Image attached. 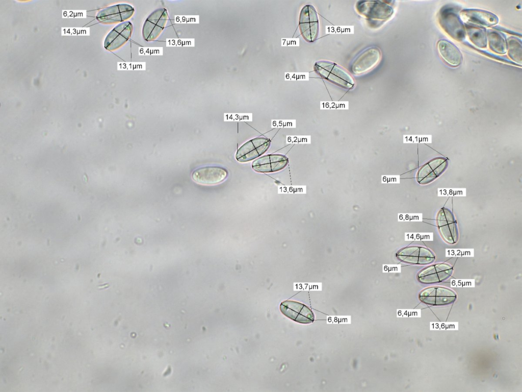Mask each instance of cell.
Listing matches in <instances>:
<instances>
[{"instance_id":"cell-8","label":"cell","mask_w":522,"mask_h":392,"mask_svg":"<svg viewBox=\"0 0 522 392\" xmlns=\"http://www.w3.org/2000/svg\"><path fill=\"white\" fill-rule=\"evenodd\" d=\"M271 140L259 137L251 139L242 145L236 154V159L240 162H246L264 154L269 148Z\"/></svg>"},{"instance_id":"cell-7","label":"cell","mask_w":522,"mask_h":392,"mask_svg":"<svg viewBox=\"0 0 522 392\" xmlns=\"http://www.w3.org/2000/svg\"><path fill=\"white\" fill-rule=\"evenodd\" d=\"M168 17L165 8H159L153 11L145 21L142 28V36L147 41L155 40L164 29Z\"/></svg>"},{"instance_id":"cell-20","label":"cell","mask_w":522,"mask_h":392,"mask_svg":"<svg viewBox=\"0 0 522 392\" xmlns=\"http://www.w3.org/2000/svg\"><path fill=\"white\" fill-rule=\"evenodd\" d=\"M464 26L468 38L473 44L479 48L486 47L487 37L484 28L474 24L473 26L470 23L466 24Z\"/></svg>"},{"instance_id":"cell-22","label":"cell","mask_w":522,"mask_h":392,"mask_svg":"<svg viewBox=\"0 0 522 392\" xmlns=\"http://www.w3.org/2000/svg\"><path fill=\"white\" fill-rule=\"evenodd\" d=\"M521 44L517 38L509 37L507 39V50L508 54L513 61L521 64Z\"/></svg>"},{"instance_id":"cell-5","label":"cell","mask_w":522,"mask_h":392,"mask_svg":"<svg viewBox=\"0 0 522 392\" xmlns=\"http://www.w3.org/2000/svg\"><path fill=\"white\" fill-rule=\"evenodd\" d=\"M437 224L440 234L448 243H456L459 239L457 221L452 212L448 208H442L437 215Z\"/></svg>"},{"instance_id":"cell-1","label":"cell","mask_w":522,"mask_h":392,"mask_svg":"<svg viewBox=\"0 0 522 392\" xmlns=\"http://www.w3.org/2000/svg\"><path fill=\"white\" fill-rule=\"evenodd\" d=\"M356 9L373 28H378L388 20L394 11L390 5L379 1H358Z\"/></svg>"},{"instance_id":"cell-2","label":"cell","mask_w":522,"mask_h":392,"mask_svg":"<svg viewBox=\"0 0 522 392\" xmlns=\"http://www.w3.org/2000/svg\"><path fill=\"white\" fill-rule=\"evenodd\" d=\"M316 71L327 81L346 89H352L355 82L343 67L328 61H320L315 64Z\"/></svg>"},{"instance_id":"cell-6","label":"cell","mask_w":522,"mask_h":392,"mask_svg":"<svg viewBox=\"0 0 522 392\" xmlns=\"http://www.w3.org/2000/svg\"><path fill=\"white\" fill-rule=\"evenodd\" d=\"M396 256L403 262L417 265L430 264L436 259L435 254L431 250L421 246L404 248L396 253Z\"/></svg>"},{"instance_id":"cell-13","label":"cell","mask_w":522,"mask_h":392,"mask_svg":"<svg viewBox=\"0 0 522 392\" xmlns=\"http://www.w3.org/2000/svg\"><path fill=\"white\" fill-rule=\"evenodd\" d=\"M135 11L134 7L127 4H117L106 8L99 12L97 19L105 24H112L129 19Z\"/></svg>"},{"instance_id":"cell-19","label":"cell","mask_w":522,"mask_h":392,"mask_svg":"<svg viewBox=\"0 0 522 392\" xmlns=\"http://www.w3.org/2000/svg\"><path fill=\"white\" fill-rule=\"evenodd\" d=\"M441 57L450 66L457 67L462 62L463 56L459 49L451 42L441 39L437 44Z\"/></svg>"},{"instance_id":"cell-11","label":"cell","mask_w":522,"mask_h":392,"mask_svg":"<svg viewBox=\"0 0 522 392\" xmlns=\"http://www.w3.org/2000/svg\"><path fill=\"white\" fill-rule=\"evenodd\" d=\"M282 313L291 320L301 324H310L315 320V315L311 309L300 302L286 300L280 305Z\"/></svg>"},{"instance_id":"cell-10","label":"cell","mask_w":522,"mask_h":392,"mask_svg":"<svg viewBox=\"0 0 522 392\" xmlns=\"http://www.w3.org/2000/svg\"><path fill=\"white\" fill-rule=\"evenodd\" d=\"M381 56L380 50L377 47L366 48L352 62L350 67L351 72L356 75L366 73L378 64Z\"/></svg>"},{"instance_id":"cell-14","label":"cell","mask_w":522,"mask_h":392,"mask_svg":"<svg viewBox=\"0 0 522 392\" xmlns=\"http://www.w3.org/2000/svg\"><path fill=\"white\" fill-rule=\"evenodd\" d=\"M228 172L224 167L207 166L196 169L192 175L193 180L202 185L219 184L227 177Z\"/></svg>"},{"instance_id":"cell-18","label":"cell","mask_w":522,"mask_h":392,"mask_svg":"<svg viewBox=\"0 0 522 392\" xmlns=\"http://www.w3.org/2000/svg\"><path fill=\"white\" fill-rule=\"evenodd\" d=\"M462 18L466 22L484 27L497 24L499 18L493 13L479 9H465L460 12Z\"/></svg>"},{"instance_id":"cell-3","label":"cell","mask_w":522,"mask_h":392,"mask_svg":"<svg viewBox=\"0 0 522 392\" xmlns=\"http://www.w3.org/2000/svg\"><path fill=\"white\" fill-rule=\"evenodd\" d=\"M438 21L441 27L451 37L458 41L465 39V26L453 8L444 7L442 8L439 12Z\"/></svg>"},{"instance_id":"cell-9","label":"cell","mask_w":522,"mask_h":392,"mask_svg":"<svg viewBox=\"0 0 522 392\" xmlns=\"http://www.w3.org/2000/svg\"><path fill=\"white\" fill-rule=\"evenodd\" d=\"M424 303L433 306H442L454 303L457 299L456 292L447 287L434 286L427 288L419 295Z\"/></svg>"},{"instance_id":"cell-4","label":"cell","mask_w":522,"mask_h":392,"mask_svg":"<svg viewBox=\"0 0 522 392\" xmlns=\"http://www.w3.org/2000/svg\"><path fill=\"white\" fill-rule=\"evenodd\" d=\"M299 25L300 32L306 41L313 42L317 38L319 21L317 12L314 6L307 5L302 9Z\"/></svg>"},{"instance_id":"cell-21","label":"cell","mask_w":522,"mask_h":392,"mask_svg":"<svg viewBox=\"0 0 522 392\" xmlns=\"http://www.w3.org/2000/svg\"><path fill=\"white\" fill-rule=\"evenodd\" d=\"M489 47L493 52L504 54L507 52V43L502 35L492 30H487L486 33Z\"/></svg>"},{"instance_id":"cell-15","label":"cell","mask_w":522,"mask_h":392,"mask_svg":"<svg viewBox=\"0 0 522 392\" xmlns=\"http://www.w3.org/2000/svg\"><path fill=\"white\" fill-rule=\"evenodd\" d=\"M448 160L444 157H437L423 165L419 170L416 179L420 184H427L434 181L446 169Z\"/></svg>"},{"instance_id":"cell-12","label":"cell","mask_w":522,"mask_h":392,"mask_svg":"<svg viewBox=\"0 0 522 392\" xmlns=\"http://www.w3.org/2000/svg\"><path fill=\"white\" fill-rule=\"evenodd\" d=\"M453 267L449 264L435 263L421 271L417 275V279L423 284L438 283L449 279L453 274Z\"/></svg>"},{"instance_id":"cell-16","label":"cell","mask_w":522,"mask_h":392,"mask_svg":"<svg viewBox=\"0 0 522 392\" xmlns=\"http://www.w3.org/2000/svg\"><path fill=\"white\" fill-rule=\"evenodd\" d=\"M133 24L129 21H124L116 26L107 36L104 46L109 51L117 50L125 44L130 38L133 32Z\"/></svg>"},{"instance_id":"cell-17","label":"cell","mask_w":522,"mask_h":392,"mask_svg":"<svg viewBox=\"0 0 522 392\" xmlns=\"http://www.w3.org/2000/svg\"><path fill=\"white\" fill-rule=\"evenodd\" d=\"M288 163V158L283 155L269 154L254 160L252 167L258 173H274L284 169Z\"/></svg>"}]
</instances>
